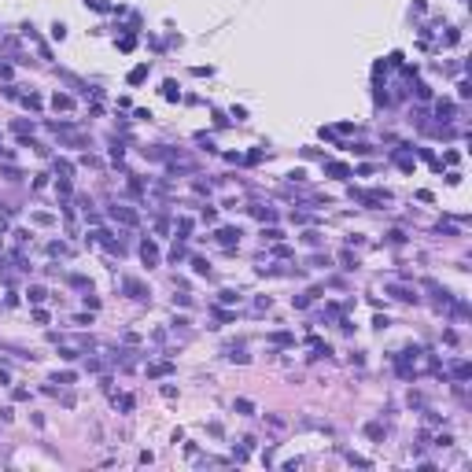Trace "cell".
<instances>
[{"instance_id": "1", "label": "cell", "mask_w": 472, "mask_h": 472, "mask_svg": "<svg viewBox=\"0 0 472 472\" xmlns=\"http://www.w3.org/2000/svg\"><path fill=\"white\" fill-rule=\"evenodd\" d=\"M140 258H144L148 266H155V262H159V247L151 244V240H144V244H140Z\"/></svg>"}, {"instance_id": "2", "label": "cell", "mask_w": 472, "mask_h": 472, "mask_svg": "<svg viewBox=\"0 0 472 472\" xmlns=\"http://www.w3.org/2000/svg\"><path fill=\"white\" fill-rule=\"evenodd\" d=\"M111 214H114L118 221H126V225H137V214H133V210H126V207H114Z\"/></svg>"}, {"instance_id": "3", "label": "cell", "mask_w": 472, "mask_h": 472, "mask_svg": "<svg viewBox=\"0 0 472 472\" xmlns=\"http://www.w3.org/2000/svg\"><path fill=\"white\" fill-rule=\"evenodd\" d=\"M218 240L221 244H236L240 240V229H218Z\"/></svg>"}, {"instance_id": "4", "label": "cell", "mask_w": 472, "mask_h": 472, "mask_svg": "<svg viewBox=\"0 0 472 472\" xmlns=\"http://www.w3.org/2000/svg\"><path fill=\"white\" fill-rule=\"evenodd\" d=\"M52 107H55V111H70V107H74V100H70V96H59V92H55Z\"/></svg>"}, {"instance_id": "5", "label": "cell", "mask_w": 472, "mask_h": 472, "mask_svg": "<svg viewBox=\"0 0 472 472\" xmlns=\"http://www.w3.org/2000/svg\"><path fill=\"white\" fill-rule=\"evenodd\" d=\"M144 78H148V67H137L133 74H129V81H133V85H140V81H144Z\"/></svg>"}, {"instance_id": "6", "label": "cell", "mask_w": 472, "mask_h": 472, "mask_svg": "<svg viewBox=\"0 0 472 472\" xmlns=\"http://www.w3.org/2000/svg\"><path fill=\"white\" fill-rule=\"evenodd\" d=\"M328 173H336V177H347L350 170H347V166H339V162H332V166H328Z\"/></svg>"}]
</instances>
